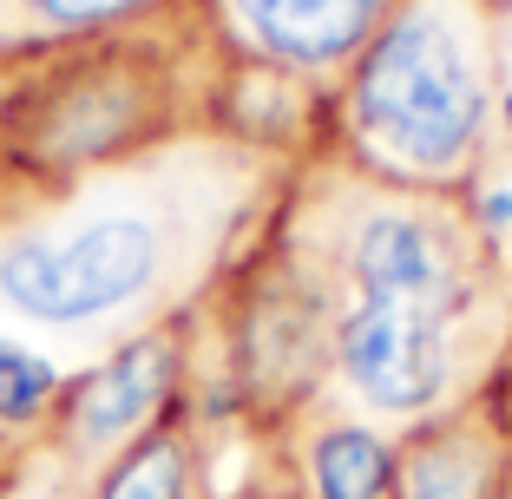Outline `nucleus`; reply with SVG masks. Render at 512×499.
I'll list each match as a JSON object with an SVG mask.
<instances>
[{"mask_svg":"<svg viewBox=\"0 0 512 499\" xmlns=\"http://www.w3.org/2000/svg\"><path fill=\"white\" fill-rule=\"evenodd\" d=\"M499 388H506V408H512V362H506V381H499Z\"/></svg>","mask_w":512,"mask_h":499,"instance_id":"nucleus-12","label":"nucleus"},{"mask_svg":"<svg viewBox=\"0 0 512 499\" xmlns=\"http://www.w3.org/2000/svg\"><path fill=\"white\" fill-rule=\"evenodd\" d=\"M191 322H158L145 335H125L106 355H92L73 381H66L60 408L46 421V467H60L66 480L86 493L125 447L184 414V375H191Z\"/></svg>","mask_w":512,"mask_h":499,"instance_id":"nucleus-5","label":"nucleus"},{"mask_svg":"<svg viewBox=\"0 0 512 499\" xmlns=\"http://www.w3.org/2000/svg\"><path fill=\"white\" fill-rule=\"evenodd\" d=\"M79 499H197V447H191V414H171L151 427L138 447H125Z\"/></svg>","mask_w":512,"mask_h":499,"instance_id":"nucleus-10","label":"nucleus"},{"mask_svg":"<svg viewBox=\"0 0 512 499\" xmlns=\"http://www.w3.org/2000/svg\"><path fill=\"white\" fill-rule=\"evenodd\" d=\"M14 66L20 79L0 99V158L27 178V191L99 178L217 125L230 79V53L197 0H178L145 27L46 46Z\"/></svg>","mask_w":512,"mask_h":499,"instance_id":"nucleus-3","label":"nucleus"},{"mask_svg":"<svg viewBox=\"0 0 512 499\" xmlns=\"http://www.w3.org/2000/svg\"><path fill=\"white\" fill-rule=\"evenodd\" d=\"M276 434H283L296 499H394V460H401L394 427L322 394L289 414Z\"/></svg>","mask_w":512,"mask_h":499,"instance_id":"nucleus-8","label":"nucleus"},{"mask_svg":"<svg viewBox=\"0 0 512 499\" xmlns=\"http://www.w3.org/2000/svg\"><path fill=\"white\" fill-rule=\"evenodd\" d=\"M499 7H512V0H499Z\"/></svg>","mask_w":512,"mask_h":499,"instance_id":"nucleus-14","label":"nucleus"},{"mask_svg":"<svg viewBox=\"0 0 512 499\" xmlns=\"http://www.w3.org/2000/svg\"><path fill=\"white\" fill-rule=\"evenodd\" d=\"M270 250L316 296L329 401L414 434L499 388L512 362L506 250L460 197L394 191L335 152H309Z\"/></svg>","mask_w":512,"mask_h":499,"instance_id":"nucleus-1","label":"nucleus"},{"mask_svg":"<svg viewBox=\"0 0 512 499\" xmlns=\"http://www.w3.org/2000/svg\"><path fill=\"white\" fill-rule=\"evenodd\" d=\"M499 0H394L329 92L322 152L394 191L460 197L493 158Z\"/></svg>","mask_w":512,"mask_h":499,"instance_id":"nucleus-4","label":"nucleus"},{"mask_svg":"<svg viewBox=\"0 0 512 499\" xmlns=\"http://www.w3.org/2000/svg\"><path fill=\"white\" fill-rule=\"evenodd\" d=\"M506 381V375H499ZM394 499H512V408L486 388L453 414L401 434Z\"/></svg>","mask_w":512,"mask_h":499,"instance_id":"nucleus-7","label":"nucleus"},{"mask_svg":"<svg viewBox=\"0 0 512 499\" xmlns=\"http://www.w3.org/2000/svg\"><path fill=\"white\" fill-rule=\"evenodd\" d=\"M165 7H178V0H0V60H27L46 46L145 27Z\"/></svg>","mask_w":512,"mask_h":499,"instance_id":"nucleus-9","label":"nucleus"},{"mask_svg":"<svg viewBox=\"0 0 512 499\" xmlns=\"http://www.w3.org/2000/svg\"><path fill=\"white\" fill-rule=\"evenodd\" d=\"M197 14L211 20L230 66L335 92V79L394 14V0H197Z\"/></svg>","mask_w":512,"mask_h":499,"instance_id":"nucleus-6","label":"nucleus"},{"mask_svg":"<svg viewBox=\"0 0 512 499\" xmlns=\"http://www.w3.org/2000/svg\"><path fill=\"white\" fill-rule=\"evenodd\" d=\"M0 499H40V493H0Z\"/></svg>","mask_w":512,"mask_h":499,"instance_id":"nucleus-13","label":"nucleus"},{"mask_svg":"<svg viewBox=\"0 0 512 499\" xmlns=\"http://www.w3.org/2000/svg\"><path fill=\"white\" fill-rule=\"evenodd\" d=\"M66 362L46 342L0 322V434H46L53 408L66 394Z\"/></svg>","mask_w":512,"mask_h":499,"instance_id":"nucleus-11","label":"nucleus"},{"mask_svg":"<svg viewBox=\"0 0 512 499\" xmlns=\"http://www.w3.org/2000/svg\"><path fill=\"white\" fill-rule=\"evenodd\" d=\"M296 165L204 125L99 178L33 191L27 211L0 217V322L106 355L125 335L197 316L256 257Z\"/></svg>","mask_w":512,"mask_h":499,"instance_id":"nucleus-2","label":"nucleus"}]
</instances>
